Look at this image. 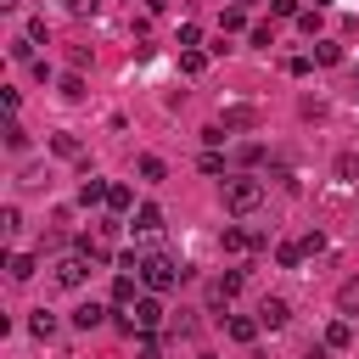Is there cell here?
I'll list each match as a JSON object with an SVG mask.
<instances>
[{"mask_svg":"<svg viewBox=\"0 0 359 359\" xmlns=\"http://www.w3.org/2000/svg\"><path fill=\"white\" fill-rule=\"evenodd\" d=\"M224 208L230 213H258L264 208V180H224Z\"/></svg>","mask_w":359,"mask_h":359,"instance_id":"cell-1","label":"cell"},{"mask_svg":"<svg viewBox=\"0 0 359 359\" xmlns=\"http://www.w3.org/2000/svg\"><path fill=\"white\" fill-rule=\"evenodd\" d=\"M180 275H185V269H180V264H174L168 252H146V258H140V280H146L151 292H168V286H174Z\"/></svg>","mask_w":359,"mask_h":359,"instance_id":"cell-2","label":"cell"},{"mask_svg":"<svg viewBox=\"0 0 359 359\" xmlns=\"http://www.w3.org/2000/svg\"><path fill=\"white\" fill-rule=\"evenodd\" d=\"M84 275H90V258H84V252L56 258V286H84Z\"/></svg>","mask_w":359,"mask_h":359,"instance_id":"cell-3","label":"cell"},{"mask_svg":"<svg viewBox=\"0 0 359 359\" xmlns=\"http://www.w3.org/2000/svg\"><path fill=\"white\" fill-rule=\"evenodd\" d=\"M286 320H292V303H286V297H264V303H258V325H269V331H280Z\"/></svg>","mask_w":359,"mask_h":359,"instance_id":"cell-4","label":"cell"},{"mask_svg":"<svg viewBox=\"0 0 359 359\" xmlns=\"http://www.w3.org/2000/svg\"><path fill=\"white\" fill-rule=\"evenodd\" d=\"M107 196H112V185H107V180H95V174H84V185H79V202H84V208H101Z\"/></svg>","mask_w":359,"mask_h":359,"instance_id":"cell-5","label":"cell"},{"mask_svg":"<svg viewBox=\"0 0 359 359\" xmlns=\"http://www.w3.org/2000/svg\"><path fill=\"white\" fill-rule=\"evenodd\" d=\"M135 230H140V236H157V230H163V208H157V202H140V208H135Z\"/></svg>","mask_w":359,"mask_h":359,"instance_id":"cell-6","label":"cell"},{"mask_svg":"<svg viewBox=\"0 0 359 359\" xmlns=\"http://www.w3.org/2000/svg\"><path fill=\"white\" fill-rule=\"evenodd\" d=\"M252 123H258L252 107H224V118H219V129H252Z\"/></svg>","mask_w":359,"mask_h":359,"instance_id":"cell-7","label":"cell"},{"mask_svg":"<svg viewBox=\"0 0 359 359\" xmlns=\"http://www.w3.org/2000/svg\"><path fill=\"white\" fill-rule=\"evenodd\" d=\"M236 292H241V275H236V269H230V275H219V280L208 286V297H213V303H230Z\"/></svg>","mask_w":359,"mask_h":359,"instance_id":"cell-8","label":"cell"},{"mask_svg":"<svg viewBox=\"0 0 359 359\" xmlns=\"http://www.w3.org/2000/svg\"><path fill=\"white\" fill-rule=\"evenodd\" d=\"M101 320H107V309H101V303H79V309H73V325H79V331H95Z\"/></svg>","mask_w":359,"mask_h":359,"instance_id":"cell-9","label":"cell"},{"mask_svg":"<svg viewBox=\"0 0 359 359\" xmlns=\"http://www.w3.org/2000/svg\"><path fill=\"white\" fill-rule=\"evenodd\" d=\"M157 320H163V303H157V297H140V303H135V325H140V331H151Z\"/></svg>","mask_w":359,"mask_h":359,"instance_id":"cell-10","label":"cell"},{"mask_svg":"<svg viewBox=\"0 0 359 359\" xmlns=\"http://www.w3.org/2000/svg\"><path fill=\"white\" fill-rule=\"evenodd\" d=\"M325 348H337V353L353 348V325H348V320H331V325H325Z\"/></svg>","mask_w":359,"mask_h":359,"instance_id":"cell-11","label":"cell"},{"mask_svg":"<svg viewBox=\"0 0 359 359\" xmlns=\"http://www.w3.org/2000/svg\"><path fill=\"white\" fill-rule=\"evenodd\" d=\"M219 241H224V252H247V247H252V230H241V224H224V236H219Z\"/></svg>","mask_w":359,"mask_h":359,"instance_id":"cell-12","label":"cell"},{"mask_svg":"<svg viewBox=\"0 0 359 359\" xmlns=\"http://www.w3.org/2000/svg\"><path fill=\"white\" fill-rule=\"evenodd\" d=\"M337 309H342V320H353V314H359V280H342V292H337Z\"/></svg>","mask_w":359,"mask_h":359,"instance_id":"cell-13","label":"cell"},{"mask_svg":"<svg viewBox=\"0 0 359 359\" xmlns=\"http://www.w3.org/2000/svg\"><path fill=\"white\" fill-rule=\"evenodd\" d=\"M314 62H320V67H337V62H342V45H337V39H314Z\"/></svg>","mask_w":359,"mask_h":359,"instance_id":"cell-14","label":"cell"},{"mask_svg":"<svg viewBox=\"0 0 359 359\" xmlns=\"http://www.w3.org/2000/svg\"><path fill=\"white\" fill-rule=\"evenodd\" d=\"M275 264H280V269H297V264H303V241H280V247H275Z\"/></svg>","mask_w":359,"mask_h":359,"instance_id":"cell-15","label":"cell"},{"mask_svg":"<svg viewBox=\"0 0 359 359\" xmlns=\"http://www.w3.org/2000/svg\"><path fill=\"white\" fill-rule=\"evenodd\" d=\"M28 331H34L39 342H45V337H56V314H50V309H34V320H28Z\"/></svg>","mask_w":359,"mask_h":359,"instance_id":"cell-16","label":"cell"},{"mask_svg":"<svg viewBox=\"0 0 359 359\" xmlns=\"http://www.w3.org/2000/svg\"><path fill=\"white\" fill-rule=\"evenodd\" d=\"M337 180L342 185H359V151H342L337 157Z\"/></svg>","mask_w":359,"mask_h":359,"instance_id":"cell-17","label":"cell"},{"mask_svg":"<svg viewBox=\"0 0 359 359\" xmlns=\"http://www.w3.org/2000/svg\"><path fill=\"white\" fill-rule=\"evenodd\" d=\"M107 208H112V219H118V213H129V208H135V191H129V185H112Z\"/></svg>","mask_w":359,"mask_h":359,"instance_id":"cell-18","label":"cell"},{"mask_svg":"<svg viewBox=\"0 0 359 359\" xmlns=\"http://www.w3.org/2000/svg\"><path fill=\"white\" fill-rule=\"evenodd\" d=\"M11 280H34V252H11Z\"/></svg>","mask_w":359,"mask_h":359,"instance_id":"cell-19","label":"cell"},{"mask_svg":"<svg viewBox=\"0 0 359 359\" xmlns=\"http://www.w3.org/2000/svg\"><path fill=\"white\" fill-rule=\"evenodd\" d=\"M112 303H118V309L140 303V297H135V280H129V275H118V280H112Z\"/></svg>","mask_w":359,"mask_h":359,"instance_id":"cell-20","label":"cell"},{"mask_svg":"<svg viewBox=\"0 0 359 359\" xmlns=\"http://www.w3.org/2000/svg\"><path fill=\"white\" fill-rule=\"evenodd\" d=\"M224 331H230L236 342H252V337H258V320H247V314H236V320H230Z\"/></svg>","mask_w":359,"mask_h":359,"instance_id":"cell-21","label":"cell"},{"mask_svg":"<svg viewBox=\"0 0 359 359\" xmlns=\"http://www.w3.org/2000/svg\"><path fill=\"white\" fill-rule=\"evenodd\" d=\"M135 168H140V180H146V185H157V180L168 174V168H163V157H140Z\"/></svg>","mask_w":359,"mask_h":359,"instance_id":"cell-22","label":"cell"},{"mask_svg":"<svg viewBox=\"0 0 359 359\" xmlns=\"http://www.w3.org/2000/svg\"><path fill=\"white\" fill-rule=\"evenodd\" d=\"M6 146H11V151H22V146H28V129H22L17 118H6Z\"/></svg>","mask_w":359,"mask_h":359,"instance_id":"cell-23","label":"cell"},{"mask_svg":"<svg viewBox=\"0 0 359 359\" xmlns=\"http://www.w3.org/2000/svg\"><path fill=\"white\" fill-rule=\"evenodd\" d=\"M50 151L56 157H79V135H50Z\"/></svg>","mask_w":359,"mask_h":359,"instance_id":"cell-24","label":"cell"},{"mask_svg":"<svg viewBox=\"0 0 359 359\" xmlns=\"http://www.w3.org/2000/svg\"><path fill=\"white\" fill-rule=\"evenodd\" d=\"M202 67H208L202 50H180V73H202Z\"/></svg>","mask_w":359,"mask_h":359,"instance_id":"cell-25","label":"cell"},{"mask_svg":"<svg viewBox=\"0 0 359 359\" xmlns=\"http://www.w3.org/2000/svg\"><path fill=\"white\" fill-rule=\"evenodd\" d=\"M252 45L269 50V45H275V22H258V28H252Z\"/></svg>","mask_w":359,"mask_h":359,"instance_id":"cell-26","label":"cell"},{"mask_svg":"<svg viewBox=\"0 0 359 359\" xmlns=\"http://www.w3.org/2000/svg\"><path fill=\"white\" fill-rule=\"evenodd\" d=\"M62 95H67V101H79V95H84V79H79V73H67V79H62Z\"/></svg>","mask_w":359,"mask_h":359,"instance_id":"cell-27","label":"cell"},{"mask_svg":"<svg viewBox=\"0 0 359 359\" xmlns=\"http://www.w3.org/2000/svg\"><path fill=\"white\" fill-rule=\"evenodd\" d=\"M0 230H6V236H17V230H22V213H17V208H6V213H0Z\"/></svg>","mask_w":359,"mask_h":359,"instance_id":"cell-28","label":"cell"},{"mask_svg":"<svg viewBox=\"0 0 359 359\" xmlns=\"http://www.w3.org/2000/svg\"><path fill=\"white\" fill-rule=\"evenodd\" d=\"M297 11H303L297 0H269V17H297Z\"/></svg>","mask_w":359,"mask_h":359,"instance_id":"cell-29","label":"cell"},{"mask_svg":"<svg viewBox=\"0 0 359 359\" xmlns=\"http://www.w3.org/2000/svg\"><path fill=\"white\" fill-rule=\"evenodd\" d=\"M297 28L303 34H320V11H297Z\"/></svg>","mask_w":359,"mask_h":359,"instance_id":"cell-30","label":"cell"},{"mask_svg":"<svg viewBox=\"0 0 359 359\" xmlns=\"http://www.w3.org/2000/svg\"><path fill=\"white\" fill-rule=\"evenodd\" d=\"M95 6H101V0H67V11H79V17H84V11H95Z\"/></svg>","mask_w":359,"mask_h":359,"instance_id":"cell-31","label":"cell"},{"mask_svg":"<svg viewBox=\"0 0 359 359\" xmlns=\"http://www.w3.org/2000/svg\"><path fill=\"white\" fill-rule=\"evenodd\" d=\"M135 359H163V353H157V342H140V353H135Z\"/></svg>","mask_w":359,"mask_h":359,"instance_id":"cell-32","label":"cell"},{"mask_svg":"<svg viewBox=\"0 0 359 359\" xmlns=\"http://www.w3.org/2000/svg\"><path fill=\"white\" fill-rule=\"evenodd\" d=\"M303 359H325V348H309V353H303Z\"/></svg>","mask_w":359,"mask_h":359,"instance_id":"cell-33","label":"cell"},{"mask_svg":"<svg viewBox=\"0 0 359 359\" xmlns=\"http://www.w3.org/2000/svg\"><path fill=\"white\" fill-rule=\"evenodd\" d=\"M320 6H331V0H314V11H320Z\"/></svg>","mask_w":359,"mask_h":359,"instance_id":"cell-34","label":"cell"},{"mask_svg":"<svg viewBox=\"0 0 359 359\" xmlns=\"http://www.w3.org/2000/svg\"><path fill=\"white\" fill-rule=\"evenodd\" d=\"M0 6H22V0H0Z\"/></svg>","mask_w":359,"mask_h":359,"instance_id":"cell-35","label":"cell"},{"mask_svg":"<svg viewBox=\"0 0 359 359\" xmlns=\"http://www.w3.org/2000/svg\"><path fill=\"white\" fill-rule=\"evenodd\" d=\"M353 90H359V73H353Z\"/></svg>","mask_w":359,"mask_h":359,"instance_id":"cell-36","label":"cell"},{"mask_svg":"<svg viewBox=\"0 0 359 359\" xmlns=\"http://www.w3.org/2000/svg\"><path fill=\"white\" fill-rule=\"evenodd\" d=\"M236 6H241V0H236Z\"/></svg>","mask_w":359,"mask_h":359,"instance_id":"cell-37","label":"cell"}]
</instances>
